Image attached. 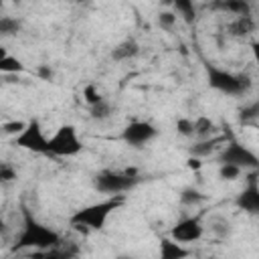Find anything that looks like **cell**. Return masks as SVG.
I'll return each mask as SVG.
<instances>
[{"label":"cell","mask_w":259,"mask_h":259,"mask_svg":"<svg viewBox=\"0 0 259 259\" xmlns=\"http://www.w3.org/2000/svg\"><path fill=\"white\" fill-rule=\"evenodd\" d=\"M57 243H61V235L57 231H53L51 227L38 223L30 214V210L24 208V223L16 237V243L12 245V251L32 249L30 253H38V251H47V249L55 247Z\"/></svg>","instance_id":"obj_1"},{"label":"cell","mask_w":259,"mask_h":259,"mask_svg":"<svg viewBox=\"0 0 259 259\" xmlns=\"http://www.w3.org/2000/svg\"><path fill=\"white\" fill-rule=\"evenodd\" d=\"M125 198L123 194H113V196H105L99 202L87 204L79 210L73 212L71 217V225L75 229H87V231H101L107 223V219L113 214V210H117L119 206H123Z\"/></svg>","instance_id":"obj_2"},{"label":"cell","mask_w":259,"mask_h":259,"mask_svg":"<svg viewBox=\"0 0 259 259\" xmlns=\"http://www.w3.org/2000/svg\"><path fill=\"white\" fill-rule=\"evenodd\" d=\"M206 69V81H208V87L223 93V95H233V97H239V95H245L253 81L249 75H241V73H233V71H227L223 67H217L212 63H206L204 65Z\"/></svg>","instance_id":"obj_3"},{"label":"cell","mask_w":259,"mask_h":259,"mask_svg":"<svg viewBox=\"0 0 259 259\" xmlns=\"http://www.w3.org/2000/svg\"><path fill=\"white\" fill-rule=\"evenodd\" d=\"M142 182V174L136 168H125V170H101L99 174L93 176V186L97 192L105 196L113 194H123L134 190Z\"/></svg>","instance_id":"obj_4"},{"label":"cell","mask_w":259,"mask_h":259,"mask_svg":"<svg viewBox=\"0 0 259 259\" xmlns=\"http://www.w3.org/2000/svg\"><path fill=\"white\" fill-rule=\"evenodd\" d=\"M83 150V142L77 134V127L65 123L49 138V154L53 158H73Z\"/></svg>","instance_id":"obj_5"},{"label":"cell","mask_w":259,"mask_h":259,"mask_svg":"<svg viewBox=\"0 0 259 259\" xmlns=\"http://www.w3.org/2000/svg\"><path fill=\"white\" fill-rule=\"evenodd\" d=\"M219 162H227V164H235L239 166L243 172L245 170H257L259 166V160L255 156L253 150H249L247 146L239 144L237 140L229 138L225 144H223V150L219 154Z\"/></svg>","instance_id":"obj_6"},{"label":"cell","mask_w":259,"mask_h":259,"mask_svg":"<svg viewBox=\"0 0 259 259\" xmlns=\"http://www.w3.org/2000/svg\"><path fill=\"white\" fill-rule=\"evenodd\" d=\"M14 146H18L22 150H30L34 154H49V138L45 136L38 119L26 121L22 132L14 136Z\"/></svg>","instance_id":"obj_7"},{"label":"cell","mask_w":259,"mask_h":259,"mask_svg":"<svg viewBox=\"0 0 259 259\" xmlns=\"http://www.w3.org/2000/svg\"><path fill=\"white\" fill-rule=\"evenodd\" d=\"M156 136H158V130L154 123H150L146 119H134L121 130L119 138L123 144L132 146V148H144L152 140H156Z\"/></svg>","instance_id":"obj_8"},{"label":"cell","mask_w":259,"mask_h":259,"mask_svg":"<svg viewBox=\"0 0 259 259\" xmlns=\"http://www.w3.org/2000/svg\"><path fill=\"white\" fill-rule=\"evenodd\" d=\"M204 235V227H202V221H200V214L196 217H184L180 219L172 229H170V237L182 245H188V243H196L200 241Z\"/></svg>","instance_id":"obj_9"},{"label":"cell","mask_w":259,"mask_h":259,"mask_svg":"<svg viewBox=\"0 0 259 259\" xmlns=\"http://www.w3.org/2000/svg\"><path fill=\"white\" fill-rule=\"evenodd\" d=\"M237 206L249 214L259 212V184H257V170H249L247 176V186L239 192L237 196Z\"/></svg>","instance_id":"obj_10"},{"label":"cell","mask_w":259,"mask_h":259,"mask_svg":"<svg viewBox=\"0 0 259 259\" xmlns=\"http://www.w3.org/2000/svg\"><path fill=\"white\" fill-rule=\"evenodd\" d=\"M212 10L233 14V16H249L253 14V6L249 0H212Z\"/></svg>","instance_id":"obj_11"},{"label":"cell","mask_w":259,"mask_h":259,"mask_svg":"<svg viewBox=\"0 0 259 259\" xmlns=\"http://www.w3.org/2000/svg\"><path fill=\"white\" fill-rule=\"evenodd\" d=\"M255 18H253V14H249V16H235L233 20H229V24H227V32L225 34H229V36H233V38H247L249 34H253L255 32Z\"/></svg>","instance_id":"obj_12"},{"label":"cell","mask_w":259,"mask_h":259,"mask_svg":"<svg viewBox=\"0 0 259 259\" xmlns=\"http://www.w3.org/2000/svg\"><path fill=\"white\" fill-rule=\"evenodd\" d=\"M227 142V136H210V138H202V140H196L192 146H190V156L192 158H206L210 156L212 152L219 150V146H223Z\"/></svg>","instance_id":"obj_13"},{"label":"cell","mask_w":259,"mask_h":259,"mask_svg":"<svg viewBox=\"0 0 259 259\" xmlns=\"http://www.w3.org/2000/svg\"><path fill=\"white\" fill-rule=\"evenodd\" d=\"M138 53H140V45L134 38H125V40H121L119 45L113 47L111 59L117 61V63H123V61H130V59L138 57Z\"/></svg>","instance_id":"obj_14"},{"label":"cell","mask_w":259,"mask_h":259,"mask_svg":"<svg viewBox=\"0 0 259 259\" xmlns=\"http://www.w3.org/2000/svg\"><path fill=\"white\" fill-rule=\"evenodd\" d=\"M160 255H162V259H184L190 255V249L182 247V243H178L170 237V239L160 241Z\"/></svg>","instance_id":"obj_15"},{"label":"cell","mask_w":259,"mask_h":259,"mask_svg":"<svg viewBox=\"0 0 259 259\" xmlns=\"http://www.w3.org/2000/svg\"><path fill=\"white\" fill-rule=\"evenodd\" d=\"M192 130H194L192 138H196V140L217 136V123L206 115H198L196 119H192Z\"/></svg>","instance_id":"obj_16"},{"label":"cell","mask_w":259,"mask_h":259,"mask_svg":"<svg viewBox=\"0 0 259 259\" xmlns=\"http://www.w3.org/2000/svg\"><path fill=\"white\" fill-rule=\"evenodd\" d=\"M174 8L176 14H180V18L188 24H192L196 20V6H194V0H172L170 4Z\"/></svg>","instance_id":"obj_17"},{"label":"cell","mask_w":259,"mask_h":259,"mask_svg":"<svg viewBox=\"0 0 259 259\" xmlns=\"http://www.w3.org/2000/svg\"><path fill=\"white\" fill-rule=\"evenodd\" d=\"M89 115L95 121H105V119H109L113 115V107H111V103L105 97H101L99 101H95L93 105H89Z\"/></svg>","instance_id":"obj_18"},{"label":"cell","mask_w":259,"mask_h":259,"mask_svg":"<svg viewBox=\"0 0 259 259\" xmlns=\"http://www.w3.org/2000/svg\"><path fill=\"white\" fill-rule=\"evenodd\" d=\"M22 30V22L16 16H0V38L16 36Z\"/></svg>","instance_id":"obj_19"},{"label":"cell","mask_w":259,"mask_h":259,"mask_svg":"<svg viewBox=\"0 0 259 259\" xmlns=\"http://www.w3.org/2000/svg\"><path fill=\"white\" fill-rule=\"evenodd\" d=\"M24 71V65L12 57V55H6V57H0V73L2 75H16V73H22Z\"/></svg>","instance_id":"obj_20"},{"label":"cell","mask_w":259,"mask_h":259,"mask_svg":"<svg viewBox=\"0 0 259 259\" xmlns=\"http://www.w3.org/2000/svg\"><path fill=\"white\" fill-rule=\"evenodd\" d=\"M204 198L206 196L200 190L192 188V186H188L180 192V204H184V206H198L200 202H204Z\"/></svg>","instance_id":"obj_21"},{"label":"cell","mask_w":259,"mask_h":259,"mask_svg":"<svg viewBox=\"0 0 259 259\" xmlns=\"http://www.w3.org/2000/svg\"><path fill=\"white\" fill-rule=\"evenodd\" d=\"M241 174H243V170H241L239 166H235V164H227V162H221V166H219V178H221V180L233 182V180H237Z\"/></svg>","instance_id":"obj_22"},{"label":"cell","mask_w":259,"mask_h":259,"mask_svg":"<svg viewBox=\"0 0 259 259\" xmlns=\"http://www.w3.org/2000/svg\"><path fill=\"white\" fill-rule=\"evenodd\" d=\"M18 178V170L6 162V160H0V184H10Z\"/></svg>","instance_id":"obj_23"},{"label":"cell","mask_w":259,"mask_h":259,"mask_svg":"<svg viewBox=\"0 0 259 259\" xmlns=\"http://www.w3.org/2000/svg\"><path fill=\"white\" fill-rule=\"evenodd\" d=\"M259 115V103L257 101H251L249 105H243L239 109V119L241 123H249V121H255Z\"/></svg>","instance_id":"obj_24"},{"label":"cell","mask_w":259,"mask_h":259,"mask_svg":"<svg viewBox=\"0 0 259 259\" xmlns=\"http://www.w3.org/2000/svg\"><path fill=\"white\" fill-rule=\"evenodd\" d=\"M158 24L166 30H170L174 24H176V12L174 10H164L158 14Z\"/></svg>","instance_id":"obj_25"},{"label":"cell","mask_w":259,"mask_h":259,"mask_svg":"<svg viewBox=\"0 0 259 259\" xmlns=\"http://www.w3.org/2000/svg\"><path fill=\"white\" fill-rule=\"evenodd\" d=\"M176 132H178L180 136H184V138H192V134H194V130H192V119H190V117H180V119L176 121Z\"/></svg>","instance_id":"obj_26"},{"label":"cell","mask_w":259,"mask_h":259,"mask_svg":"<svg viewBox=\"0 0 259 259\" xmlns=\"http://www.w3.org/2000/svg\"><path fill=\"white\" fill-rule=\"evenodd\" d=\"M83 97H85L87 105H93L95 101H99V99H101V93L97 91V87H95V85H85V87H83Z\"/></svg>","instance_id":"obj_27"},{"label":"cell","mask_w":259,"mask_h":259,"mask_svg":"<svg viewBox=\"0 0 259 259\" xmlns=\"http://www.w3.org/2000/svg\"><path fill=\"white\" fill-rule=\"evenodd\" d=\"M24 125H26V121H6V123H2V132L8 136H16L22 132Z\"/></svg>","instance_id":"obj_28"},{"label":"cell","mask_w":259,"mask_h":259,"mask_svg":"<svg viewBox=\"0 0 259 259\" xmlns=\"http://www.w3.org/2000/svg\"><path fill=\"white\" fill-rule=\"evenodd\" d=\"M38 75H40L42 79H51V77H53V73H51V69H49L47 65H42V67L38 69Z\"/></svg>","instance_id":"obj_29"},{"label":"cell","mask_w":259,"mask_h":259,"mask_svg":"<svg viewBox=\"0 0 259 259\" xmlns=\"http://www.w3.org/2000/svg\"><path fill=\"white\" fill-rule=\"evenodd\" d=\"M200 166H202L200 158H192V156H190V160H188V168H194V170H198Z\"/></svg>","instance_id":"obj_30"},{"label":"cell","mask_w":259,"mask_h":259,"mask_svg":"<svg viewBox=\"0 0 259 259\" xmlns=\"http://www.w3.org/2000/svg\"><path fill=\"white\" fill-rule=\"evenodd\" d=\"M2 231H6V223H4V219H2V214H0V233Z\"/></svg>","instance_id":"obj_31"},{"label":"cell","mask_w":259,"mask_h":259,"mask_svg":"<svg viewBox=\"0 0 259 259\" xmlns=\"http://www.w3.org/2000/svg\"><path fill=\"white\" fill-rule=\"evenodd\" d=\"M73 4H85V2H89V0H71Z\"/></svg>","instance_id":"obj_32"},{"label":"cell","mask_w":259,"mask_h":259,"mask_svg":"<svg viewBox=\"0 0 259 259\" xmlns=\"http://www.w3.org/2000/svg\"><path fill=\"white\" fill-rule=\"evenodd\" d=\"M6 55H8V53L4 51V47H0V57H6Z\"/></svg>","instance_id":"obj_33"},{"label":"cell","mask_w":259,"mask_h":259,"mask_svg":"<svg viewBox=\"0 0 259 259\" xmlns=\"http://www.w3.org/2000/svg\"><path fill=\"white\" fill-rule=\"evenodd\" d=\"M0 85H2V77H0Z\"/></svg>","instance_id":"obj_34"},{"label":"cell","mask_w":259,"mask_h":259,"mask_svg":"<svg viewBox=\"0 0 259 259\" xmlns=\"http://www.w3.org/2000/svg\"><path fill=\"white\" fill-rule=\"evenodd\" d=\"M14 2H20V0H14Z\"/></svg>","instance_id":"obj_35"},{"label":"cell","mask_w":259,"mask_h":259,"mask_svg":"<svg viewBox=\"0 0 259 259\" xmlns=\"http://www.w3.org/2000/svg\"><path fill=\"white\" fill-rule=\"evenodd\" d=\"M249 2H251V0H249Z\"/></svg>","instance_id":"obj_36"}]
</instances>
